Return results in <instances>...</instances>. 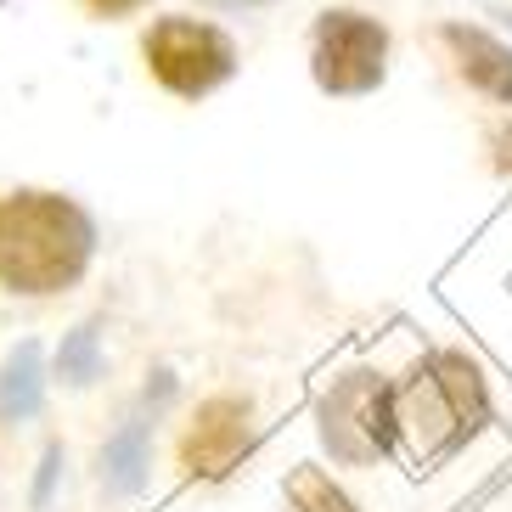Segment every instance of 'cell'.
<instances>
[{"instance_id": "cell-1", "label": "cell", "mask_w": 512, "mask_h": 512, "mask_svg": "<svg viewBox=\"0 0 512 512\" xmlns=\"http://www.w3.org/2000/svg\"><path fill=\"white\" fill-rule=\"evenodd\" d=\"M102 231L91 209L68 192L17 186L0 192V293L12 299H57L85 282L96 265Z\"/></svg>"}, {"instance_id": "cell-2", "label": "cell", "mask_w": 512, "mask_h": 512, "mask_svg": "<svg viewBox=\"0 0 512 512\" xmlns=\"http://www.w3.org/2000/svg\"><path fill=\"white\" fill-rule=\"evenodd\" d=\"M394 411L400 434L417 445V462H439L479 428L473 417H484V394L462 355H428L411 383H394Z\"/></svg>"}, {"instance_id": "cell-3", "label": "cell", "mask_w": 512, "mask_h": 512, "mask_svg": "<svg viewBox=\"0 0 512 512\" xmlns=\"http://www.w3.org/2000/svg\"><path fill=\"white\" fill-rule=\"evenodd\" d=\"M316 434L332 462L372 467L400 445L394 383L383 372H332L316 389Z\"/></svg>"}, {"instance_id": "cell-4", "label": "cell", "mask_w": 512, "mask_h": 512, "mask_svg": "<svg viewBox=\"0 0 512 512\" xmlns=\"http://www.w3.org/2000/svg\"><path fill=\"white\" fill-rule=\"evenodd\" d=\"M141 57H147V74L181 102H203L237 74V40L192 12L152 17V29L141 34Z\"/></svg>"}, {"instance_id": "cell-5", "label": "cell", "mask_w": 512, "mask_h": 512, "mask_svg": "<svg viewBox=\"0 0 512 512\" xmlns=\"http://www.w3.org/2000/svg\"><path fill=\"white\" fill-rule=\"evenodd\" d=\"M310 74L327 96H366L389 74V29L355 6H332L310 34Z\"/></svg>"}, {"instance_id": "cell-6", "label": "cell", "mask_w": 512, "mask_h": 512, "mask_svg": "<svg viewBox=\"0 0 512 512\" xmlns=\"http://www.w3.org/2000/svg\"><path fill=\"white\" fill-rule=\"evenodd\" d=\"M254 439H259V422H254V406L242 394H209V400H197V411L186 417V434H181L186 479H197V484L231 479L254 456Z\"/></svg>"}, {"instance_id": "cell-7", "label": "cell", "mask_w": 512, "mask_h": 512, "mask_svg": "<svg viewBox=\"0 0 512 512\" xmlns=\"http://www.w3.org/2000/svg\"><path fill=\"white\" fill-rule=\"evenodd\" d=\"M152 411H124L119 428L102 439V451H96V479H102L107 496H141L152 484Z\"/></svg>"}, {"instance_id": "cell-8", "label": "cell", "mask_w": 512, "mask_h": 512, "mask_svg": "<svg viewBox=\"0 0 512 512\" xmlns=\"http://www.w3.org/2000/svg\"><path fill=\"white\" fill-rule=\"evenodd\" d=\"M46 383H51V366H46V349L40 338H23V344L6 349L0 361V428H23L46 411Z\"/></svg>"}, {"instance_id": "cell-9", "label": "cell", "mask_w": 512, "mask_h": 512, "mask_svg": "<svg viewBox=\"0 0 512 512\" xmlns=\"http://www.w3.org/2000/svg\"><path fill=\"white\" fill-rule=\"evenodd\" d=\"M445 40H451L456 62H462L467 85H479L484 96H496V102L512 107V46H501V40H490L479 29H462V23H451Z\"/></svg>"}, {"instance_id": "cell-10", "label": "cell", "mask_w": 512, "mask_h": 512, "mask_svg": "<svg viewBox=\"0 0 512 512\" xmlns=\"http://www.w3.org/2000/svg\"><path fill=\"white\" fill-rule=\"evenodd\" d=\"M51 377L62 389H96L107 377V349H102V316H85L62 332L57 355H51Z\"/></svg>"}, {"instance_id": "cell-11", "label": "cell", "mask_w": 512, "mask_h": 512, "mask_svg": "<svg viewBox=\"0 0 512 512\" xmlns=\"http://www.w3.org/2000/svg\"><path fill=\"white\" fill-rule=\"evenodd\" d=\"M287 501H293V512H361L332 484V473H321L316 462H299L287 473Z\"/></svg>"}, {"instance_id": "cell-12", "label": "cell", "mask_w": 512, "mask_h": 512, "mask_svg": "<svg viewBox=\"0 0 512 512\" xmlns=\"http://www.w3.org/2000/svg\"><path fill=\"white\" fill-rule=\"evenodd\" d=\"M62 467H68V456H62V445H46V451H40V462H34V484H29V507H34V512H46L51 501H57Z\"/></svg>"}, {"instance_id": "cell-13", "label": "cell", "mask_w": 512, "mask_h": 512, "mask_svg": "<svg viewBox=\"0 0 512 512\" xmlns=\"http://www.w3.org/2000/svg\"><path fill=\"white\" fill-rule=\"evenodd\" d=\"M91 17H102V23H119V17H136V12H147L152 0H79Z\"/></svg>"}, {"instance_id": "cell-14", "label": "cell", "mask_w": 512, "mask_h": 512, "mask_svg": "<svg viewBox=\"0 0 512 512\" xmlns=\"http://www.w3.org/2000/svg\"><path fill=\"white\" fill-rule=\"evenodd\" d=\"M0 6H6V0H0Z\"/></svg>"}]
</instances>
